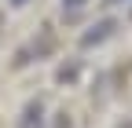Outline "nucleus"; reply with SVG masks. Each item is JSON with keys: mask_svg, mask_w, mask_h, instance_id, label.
<instances>
[{"mask_svg": "<svg viewBox=\"0 0 132 128\" xmlns=\"http://www.w3.org/2000/svg\"><path fill=\"white\" fill-rule=\"evenodd\" d=\"M110 29H114L110 19H106V22H99V26H92V33H85V48H92V44H99V40H106V37H110Z\"/></svg>", "mask_w": 132, "mask_h": 128, "instance_id": "1", "label": "nucleus"}, {"mask_svg": "<svg viewBox=\"0 0 132 128\" xmlns=\"http://www.w3.org/2000/svg\"><path fill=\"white\" fill-rule=\"evenodd\" d=\"M22 128H40V103H29L22 114Z\"/></svg>", "mask_w": 132, "mask_h": 128, "instance_id": "2", "label": "nucleus"}, {"mask_svg": "<svg viewBox=\"0 0 132 128\" xmlns=\"http://www.w3.org/2000/svg\"><path fill=\"white\" fill-rule=\"evenodd\" d=\"M62 4H66V7H81L85 0H62Z\"/></svg>", "mask_w": 132, "mask_h": 128, "instance_id": "3", "label": "nucleus"}, {"mask_svg": "<svg viewBox=\"0 0 132 128\" xmlns=\"http://www.w3.org/2000/svg\"><path fill=\"white\" fill-rule=\"evenodd\" d=\"M11 4H26V0H11Z\"/></svg>", "mask_w": 132, "mask_h": 128, "instance_id": "4", "label": "nucleus"}, {"mask_svg": "<svg viewBox=\"0 0 132 128\" xmlns=\"http://www.w3.org/2000/svg\"><path fill=\"white\" fill-rule=\"evenodd\" d=\"M106 4H121V0H106Z\"/></svg>", "mask_w": 132, "mask_h": 128, "instance_id": "5", "label": "nucleus"}]
</instances>
